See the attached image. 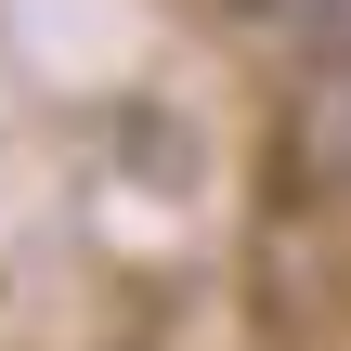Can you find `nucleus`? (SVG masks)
Listing matches in <instances>:
<instances>
[{
  "label": "nucleus",
  "instance_id": "nucleus-1",
  "mask_svg": "<svg viewBox=\"0 0 351 351\" xmlns=\"http://www.w3.org/2000/svg\"><path fill=\"white\" fill-rule=\"evenodd\" d=\"M234 13L300 26V39H313V65H351V0H234Z\"/></svg>",
  "mask_w": 351,
  "mask_h": 351
}]
</instances>
